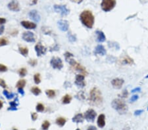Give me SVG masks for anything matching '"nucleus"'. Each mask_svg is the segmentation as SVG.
<instances>
[{"mask_svg": "<svg viewBox=\"0 0 148 130\" xmlns=\"http://www.w3.org/2000/svg\"><path fill=\"white\" fill-rule=\"evenodd\" d=\"M27 73V70L25 68H22L19 70V74L20 77H25Z\"/></svg>", "mask_w": 148, "mask_h": 130, "instance_id": "30", "label": "nucleus"}, {"mask_svg": "<svg viewBox=\"0 0 148 130\" xmlns=\"http://www.w3.org/2000/svg\"><path fill=\"white\" fill-rule=\"evenodd\" d=\"M6 22V19L4 18H0V25L3 24Z\"/></svg>", "mask_w": 148, "mask_h": 130, "instance_id": "45", "label": "nucleus"}, {"mask_svg": "<svg viewBox=\"0 0 148 130\" xmlns=\"http://www.w3.org/2000/svg\"><path fill=\"white\" fill-rule=\"evenodd\" d=\"M128 97V91H126V89L125 90H124L122 93V94H121V97H123V98H126V97Z\"/></svg>", "mask_w": 148, "mask_h": 130, "instance_id": "39", "label": "nucleus"}, {"mask_svg": "<svg viewBox=\"0 0 148 130\" xmlns=\"http://www.w3.org/2000/svg\"><path fill=\"white\" fill-rule=\"evenodd\" d=\"M72 100V97L70 96V95H65L64 97L62 98V103L64 104V105H67V104H69Z\"/></svg>", "mask_w": 148, "mask_h": 130, "instance_id": "22", "label": "nucleus"}, {"mask_svg": "<svg viewBox=\"0 0 148 130\" xmlns=\"http://www.w3.org/2000/svg\"><path fill=\"white\" fill-rule=\"evenodd\" d=\"M84 116L82 114H78L73 118V122L74 123H82L84 122Z\"/></svg>", "mask_w": 148, "mask_h": 130, "instance_id": "21", "label": "nucleus"}, {"mask_svg": "<svg viewBox=\"0 0 148 130\" xmlns=\"http://www.w3.org/2000/svg\"><path fill=\"white\" fill-rule=\"evenodd\" d=\"M49 125H50V123L49 121L48 120H45L44 122H43V124L42 125V130H48L49 127Z\"/></svg>", "mask_w": 148, "mask_h": 130, "instance_id": "31", "label": "nucleus"}, {"mask_svg": "<svg viewBox=\"0 0 148 130\" xmlns=\"http://www.w3.org/2000/svg\"><path fill=\"white\" fill-rule=\"evenodd\" d=\"M116 5L115 0H102L101 7L105 12H109L113 10Z\"/></svg>", "mask_w": 148, "mask_h": 130, "instance_id": "5", "label": "nucleus"}, {"mask_svg": "<svg viewBox=\"0 0 148 130\" xmlns=\"http://www.w3.org/2000/svg\"><path fill=\"white\" fill-rule=\"evenodd\" d=\"M34 80L36 84H39L41 82V78H40V74L39 73H36L34 76Z\"/></svg>", "mask_w": 148, "mask_h": 130, "instance_id": "29", "label": "nucleus"}, {"mask_svg": "<svg viewBox=\"0 0 148 130\" xmlns=\"http://www.w3.org/2000/svg\"><path fill=\"white\" fill-rule=\"evenodd\" d=\"M76 97H77V99L80 100H82L81 98H82V100L84 99H85V96H84V92L82 91L81 92H80V93H78V94L76 95Z\"/></svg>", "mask_w": 148, "mask_h": 130, "instance_id": "34", "label": "nucleus"}, {"mask_svg": "<svg viewBox=\"0 0 148 130\" xmlns=\"http://www.w3.org/2000/svg\"><path fill=\"white\" fill-rule=\"evenodd\" d=\"M80 130V129H77V130Z\"/></svg>", "mask_w": 148, "mask_h": 130, "instance_id": "52", "label": "nucleus"}, {"mask_svg": "<svg viewBox=\"0 0 148 130\" xmlns=\"http://www.w3.org/2000/svg\"><path fill=\"white\" fill-rule=\"evenodd\" d=\"M95 33L98 36V38H97V42H99V43H103L105 41L106 39V37L105 36L104 33L102 32V31L97 30L95 32Z\"/></svg>", "mask_w": 148, "mask_h": 130, "instance_id": "20", "label": "nucleus"}, {"mask_svg": "<svg viewBox=\"0 0 148 130\" xmlns=\"http://www.w3.org/2000/svg\"><path fill=\"white\" fill-rule=\"evenodd\" d=\"M20 24L22 26L26 29L28 30H31V29H35L36 28V24L35 23L32 22H30V21H27V20H23L20 22Z\"/></svg>", "mask_w": 148, "mask_h": 130, "instance_id": "16", "label": "nucleus"}, {"mask_svg": "<svg viewBox=\"0 0 148 130\" xmlns=\"http://www.w3.org/2000/svg\"><path fill=\"white\" fill-rule=\"evenodd\" d=\"M38 63V62H37L36 60H35V59H33V60H30V61H28V64L31 65V66H32V67H34V66H36Z\"/></svg>", "mask_w": 148, "mask_h": 130, "instance_id": "36", "label": "nucleus"}, {"mask_svg": "<svg viewBox=\"0 0 148 130\" xmlns=\"http://www.w3.org/2000/svg\"><path fill=\"white\" fill-rule=\"evenodd\" d=\"M111 106L120 114H124L128 111V106L121 99H115L111 102Z\"/></svg>", "mask_w": 148, "mask_h": 130, "instance_id": "3", "label": "nucleus"}, {"mask_svg": "<svg viewBox=\"0 0 148 130\" xmlns=\"http://www.w3.org/2000/svg\"><path fill=\"white\" fill-rule=\"evenodd\" d=\"M26 83V82L25 80H20L17 82V85H16V87H17L18 89H23L25 87Z\"/></svg>", "mask_w": 148, "mask_h": 130, "instance_id": "25", "label": "nucleus"}, {"mask_svg": "<svg viewBox=\"0 0 148 130\" xmlns=\"http://www.w3.org/2000/svg\"><path fill=\"white\" fill-rule=\"evenodd\" d=\"M103 102V96L98 87H94L89 93V103L92 106H99Z\"/></svg>", "mask_w": 148, "mask_h": 130, "instance_id": "1", "label": "nucleus"}, {"mask_svg": "<svg viewBox=\"0 0 148 130\" xmlns=\"http://www.w3.org/2000/svg\"><path fill=\"white\" fill-rule=\"evenodd\" d=\"M143 112V111L142 110H138V111H136L134 112V115L135 116H139Z\"/></svg>", "mask_w": 148, "mask_h": 130, "instance_id": "41", "label": "nucleus"}, {"mask_svg": "<svg viewBox=\"0 0 148 130\" xmlns=\"http://www.w3.org/2000/svg\"><path fill=\"white\" fill-rule=\"evenodd\" d=\"M97 124H98V127L100 128H103L105 125V116L104 114H101L98 116Z\"/></svg>", "mask_w": 148, "mask_h": 130, "instance_id": "19", "label": "nucleus"}, {"mask_svg": "<svg viewBox=\"0 0 148 130\" xmlns=\"http://www.w3.org/2000/svg\"><path fill=\"white\" fill-rule=\"evenodd\" d=\"M0 86H1L3 88H6L7 87V85H6L5 81L3 79L0 78Z\"/></svg>", "mask_w": 148, "mask_h": 130, "instance_id": "37", "label": "nucleus"}, {"mask_svg": "<svg viewBox=\"0 0 148 130\" xmlns=\"http://www.w3.org/2000/svg\"><path fill=\"white\" fill-rule=\"evenodd\" d=\"M73 3H82L84 0H70Z\"/></svg>", "mask_w": 148, "mask_h": 130, "instance_id": "47", "label": "nucleus"}, {"mask_svg": "<svg viewBox=\"0 0 148 130\" xmlns=\"http://www.w3.org/2000/svg\"><path fill=\"white\" fill-rule=\"evenodd\" d=\"M31 116H32V120H34V121H35V120L38 118V114H37V113H36V112L32 113Z\"/></svg>", "mask_w": 148, "mask_h": 130, "instance_id": "40", "label": "nucleus"}, {"mask_svg": "<svg viewBox=\"0 0 148 130\" xmlns=\"http://www.w3.org/2000/svg\"><path fill=\"white\" fill-rule=\"evenodd\" d=\"M141 91V88H140V87H136V88L134 89H132V93H135V92H139Z\"/></svg>", "mask_w": 148, "mask_h": 130, "instance_id": "44", "label": "nucleus"}, {"mask_svg": "<svg viewBox=\"0 0 148 130\" xmlns=\"http://www.w3.org/2000/svg\"><path fill=\"white\" fill-rule=\"evenodd\" d=\"M35 51L36 52L37 56L40 57V56L44 55L46 53L47 49L46 47H45L44 45H42L40 43H38V44L36 45L35 46Z\"/></svg>", "mask_w": 148, "mask_h": 130, "instance_id": "13", "label": "nucleus"}, {"mask_svg": "<svg viewBox=\"0 0 148 130\" xmlns=\"http://www.w3.org/2000/svg\"><path fill=\"white\" fill-rule=\"evenodd\" d=\"M22 38L25 42H29V43H33V42H35V41H36L34 34L32 32H30V31L25 32L24 33L22 34Z\"/></svg>", "mask_w": 148, "mask_h": 130, "instance_id": "9", "label": "nucleus"}, {"mask_svg": "<svg viewBox=\"0 0 148 130\" xmlns=\"http://www.w3.org/2000/svg\"><path fill=\"white\" fill-rule=\"evenodd\" d=\"M138 99V96L136 95H135L134 96H132V97L130 98V101L131 102H135L136 101H137Z\"/></svg>", "mask_w": 148, "mask_h": 130, "instance_id": "38", "label": "nucleus"}, {"mask_svg": "<svg viewBox=\"0 0 148 130\" xmlns=\"http://www.w3.org/2000/svg\"><path fill=\"white\" fill-rule=\"evenodd\" d=\"M124 83V81L123 79L120 78H115L111 81V84L113 87L115 89H119L122 87L123 84Z\"/></svg>", "mask_w": 148, "mask_h": 130, "instance_id": "14", "label": "nucleus"}, {"mask_svg": "<svg viewBox=\"0 0 148 130\" xmlns=\"http://www.w3.org/2000/svg\"><path fill=\"white\" fill-rule=\"evenodd\" d=\"M57 25L59 29L63 32H67L69 28V22L66 20H59L57 22Z\"/></svg>", "mask_w": 148, "mask_h": 130, "instance_id": "12", "label": "nucleus"}, {"mask_svg": "<svg viewBox=\"0 0 148 130\" xmlns=\"http://www.w3.org/2000/svg\"><path fill=\"white\" fill-rule=\"evenodd\" d=\"M53 8H54V10L56 13H60L62 16H67L70 13V10L67 8L66 5H55L53 6Z\"/></svg>", "mask_w": 148, "mask_h": 130, "instance_id": "6", "label": "nucleus"}, {"mask_svg": "<svg viewBox=\"0 0 148 130\" xmlns=\"http://www.w3.org/2000/svg\"><path fill=\"white\" fill-rule=\"evenodd\" d=\"M29 17L34 22H39L41 20V17L36 10H32L29 13Z\"/></svg>", "mask_w": 148, "mask_h": 130, "instance_id": "15", "label": "nucleus"}, {"mask_svg": "<svg viewBox=\"0 0 148 130\" xmlns=\"http://www.w3.org/2000/svg\"><path fill=\"white\" fill-rule=\"evenodd\" d=\"M18 91H19L20 94H21L22 95H24V94H25V92H24L23 89H18Z\"/></svg>", "mask_w": 148, "mask_h": 130, "instance_id": "49", "label": "nucleus"}, {"mask_svg": "<svg viewBox=\"0 0 148 130\" xmlns=\"http://www.w3.org/2000/svg\"><path fill=\"white\" fill-rule=\"evenodd\" d=\"M67 62H68L70 64V65L72 67L73 69L75 70L76 71H77V72H80L81 74L84 75L85 76L88 74L86 68L83 67L82 65H81L80 63H78V62H76L75 60H74L72 58H70L69 59L67 60Z\"/></svg>", "mask_w": 148, "mask_h": 130, "instance_id": "4", "label": "nucleus"}, {"mask_svg": "<svg viewBox=\"0 0 148 130\" xmlns=\"http://www.w3.org/2000/svg\"><path fill=\"white\" fill-rule=\"evenodd\" d=\"M87 130H97V128L95 126H94V125H91V126L88 127Z\"/></svg>", "mask_w": 148, "mask_h": 130, "instance_id": "48", "label": "nucleus"}, {"mask_svg": "<svg viewBox=\"0 0 148 130\" xmlns=\"http://www.w3.org/2000/svg\"><path fill=\"white\" fill-rule=\"evenodd\" d=\"M97 116V113L93 109H88L84 113V118L88 122H92L94 121L95 117Z\"/></svg>", "mask_w": 148, "mask_h": 130, "instance_id": "8", "label": "nucleus"}, {"mask_svg": "<svg viewBox=\"0 0 148 130\" xmlns=\"http://www.w3.org/2000/svg\"><path fill=\"white\" fill-rule=\"evenodd\" d=\"M19 50L20 54H22L24 57H26V56L28 55V49L27 47H20L19 48Z\"/></svg>", "mask_w": 148, "mask_h": 130, "instance_id": "24", "label": "nucleus"}, {"mask_svg": "<svg viewBox=\"0 0 148 130\" xmlns=\"http://www.w3.org/2000/svg\"><path fill=\"white\" fill-rule=\"evenodd\" d=\"M50 64L54 69L61 70L63 67L62 60L59 57H53L51 59Z\"/></svg>", "mask_w": 148, "mask_h": 130, "instance_id": "7", "label": "nucleus"}, {"mask_svg": "<svg viewBox=\"0 0 148 130\" xmlns=\"http://www.w3.org/2000/svg\"><path fill=\"white\" fill-rule=\"evenodd\" d=\"M45 94L49 98H53L55 96V91L53 89H48L45 91Z\"/></svg>", "mask_w": 148, "mask_h": 130, "instance_id": "27", "label": "nucleus"}, {"mask_svg": "<svg viewBox=\"0 0 148 130\" xmlns=\"http://www.w3.org/2000/svg\"><path fill=\"white\" fill-rule=\"evenodd\" d=\"M3 107V102L1 101H0V109Z\"/></svg>", "mask_w": 148, "mask_h": 130, "instance_id": "51", "label": "nucleus"}, {"mask_svg": "<svg viewBox=\"0 0 148 130\" xmlns=\"http://www.w3.org/2000/svg\"><path fill=\"white\" fill-rule=\"evenodd\" d=\"M9 104H10V105H11V106H12V107H17V105H18L15 101H12V102H9Z\"/></svg>", "mask_w": 148, "mask_h": 130, "instance_id": "42", "label": "nucleus"}, {"mask_svg": "<svg viewBox=\"0 0 148 130\" xmlns=\"http://www.w3.org/2000/svg\"><path fill=\"white\" fill-rule=\"evenodd\" d=\"M3 93L5 96L6 98L8 99H13L15 97V95L13 93H11L9 92L8 91H6V90L3 91Z\"/></svg>", "mask_w": 148, "mask_h": 130, "instance_id": "28", "label": "nucleus"}, {"mask_svg": "<svg viewBox=\"0 0 148 130\" xmlns=\"http://www.w3.org/2000/svg\"><path fill=\"white\" fill-rule=\"evenodd\" d=\"M7 70V67L3 64H0V72H6Z\"/></svg>", "mask_w": 148, "mask_h": 130, "instance_id": "35", "label": "nucleus"}, {"mask_svg": "<svg viewBox=\"0 0 148 130\" xmlns=\"http://www.w3.org/2000/svg\"><path fill=\"white\" fill-rule=\"evenodd\" d=\"M8 9L11 11H14V12H19L20 10L19 3L17 1V0H13L11 1L10 3H9L7 5Z\"/></svg>", "mask_w": 148, "mask_h": 130, "instance_id": "11", "label": "nucleus"}, {"mask_svg": "<svg viewBox=\"0 0 148 130\" xmlns=\"http://www.w3.org/2000/svg\"><path fill=\"white\" fill-rule=\"evenodd\" d=\"M134 63V60L128 56L123 57L122 59L120 60V63H119L120 64H129V65H132Z\"/></svg>", "mask_w": 148, "mask_h": 130, "instance_id": "18", "label": "nucleus"}, {"mask_svg": "<svg viewBox=\"0 0 148 130\" xmlns=\"http://www.w3.org/2000/svg\"><path fill=\"white\" fill-rule=\"evenodd\" d=\"M9 111H17V107H12V106H10V108H8Z\"/></svg>", "mask_w": 148, "mask_h": 130, "instance_id": "50", "label": "nucleus"}, {"mask_svg": "<svg viewBox=\"0 0 148 130\" xmlns=\"http://www.w3.org/2000/svg\"><path fill=\"white\" fill-rule=\"evenodd\" d=\"M8 39L5 38H0V46H4L8 44Z\"/></svg>", "mask_w": 148, "mask_h": 130, "instance_id": "32", "label": "nucleus"}, {"mask_svg": "<svg viewBox=\"0 0 148 130\" xmlns=\"http://www.w3.org/2000/svg\"><path fill=\"white\" fill-rule=\"evenodd\" d=\"M85 79V76L82 74H77L76 76L75 79V84L78 87H84L86 86V82L84 81Z\"/></svg>", "mask_w": 148, "mask_h": 130, "instance_id": "10", "label": "nucleus"}, {"mask_svg": "<svg viewBox=\"0 0 148 130\" xmlns=\"http://www.w3.org/2000/svg\"><path fill=\"white\" fill-rule=\"evenodd\" d=\"M66 122H67L66 119L64 118H63V117H59V118H57V120H56V124L58 125H59V126H61V127H63L65 124Z\"/></svg>", "mask_w": 148, "mask_h": 130, "instance_id": "23", "label": "nucleus"}, {"mask_svg": "<svg viewBox=\"0 0 148 130\" xmlns=\"http://www.w3.org/2000/svg\"><path fill=\"white\" fill-rule=\"evenodd\" d=\"M106 50L102 45H98L94 50V54H95V55L98 54V55L104 56L106 54Z\"/></svg>", "mask_w": 148, "mask_h": 130, "instance_id": "17", "label": "nucleus"}, {"mask_svg": "<svg viewBox=\"0 0 148 130\" xmlns=\"http://www.w3.org/2000/svg\"><path fill=\"white\" fill-rule=\"evenodd\" d=\"M4 30H5V27H4V26H1V25H0V35H1V34H2L3 33Z\"/></svg>", "mask_w": 148, "mask_h": 130, "instance_id": "46", "label": "nucleus"}, {"mask_svg": "<svg viewBox=\"0 0 148 130\" xmlns=\"http://www.w3.org/2000/svg\"></svg>", "mask_w": 148, "mask_h": 130, "instance_id": "53", "label": "nucleus"}, {"mask_svg": "<svg viewBox=\"0 0 148 130\" xmlns=\"http://www.w3.org/2000/svg\"><path fill=\"white\" fill-rule=\"evenodd\" d=\"M38 0H30V5H34L38 3Z\"/></svg>", "mask_w": 148, "mask_h": 130, "instance_id": "43", "label": "nucleus"}, {"mask_svg": "<svg viewBox=\"0 0 148 130\" xmlns=\"http://www.w3.org/2000/svg\"><path fill=\"white\" fill-rule=\"evenodd\" d=\"M80 20L82 23V24H84L88 28L91 29L93 28L95 22V18L92 11L86 10L82 12V13L80 15Z\"/></svg>", "mask_w": 148, "mask_h": 130, "instance_id": "2", "label": "nucleus"}, {"mask_svg": "<svg viewBox=\"0 0 148 130\" xmlns=\"http://www.w3.org/2000/svg\"><path fill=\"white\" fill-rule=\"evenodd\" d=\"M31 92L33 93L34 95H36V96H38V95H39L40 93H41V89L39 88H38V87H32L30 89Z\"/></svg>", "mask_w": 148, "mask_h": 130, "instance_id": "26", "label": "nucleus"}, {"mask_svg": "<svg viewBox=\"0 0 148 130\" xmlns=\"http://www.w3.org/2000/svg\"><path fill=\"white\" fill-rule=\"evenodd\" d=\"M36 111H38V112H43L45 109L44 106L43 105L42 103H38V104L36 105Z\"/></svg>", "mask_w": 148, "mask_h": 130, "instance_id": "33", "label": "nucleus"}]
</instances>
